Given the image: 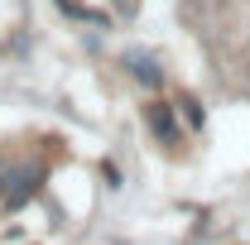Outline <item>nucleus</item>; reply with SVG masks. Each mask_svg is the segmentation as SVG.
<instances>
[{"mask_svg":"<svg viewBox=\"0 0 250 245\" xmlns=\"http://www.w3.org/2000/svg\"><path fill=\"white\" fill-rule=\"evenodd\" d=\"M178 106H183V111H188V121H192V125H202V111H197V101H192V96H183Z\"/></svg>","mask_w":250,"mask_h":245,"instance_id":"obj_3","label":"nucleus"},{"mask_svg":"<svg viewBox=\"0 0 250 245\" xmlns=\"http://www.w3.org/2000/svg\"><path fill=\"white\" fill-rule=\"evenodd\" d=\"M125 62H130V72H135V77H140L145 87H159V82H164V77H159V67H154L149 58H140V53H130Z\"/></svg>","mask_w":250,"mask_h":245,"instance_id":"obj_2","label":"nucleus"},{"mask_svg":"<svg viewBox=\"0 0 250 245\" xmlns=\"http://www.w3.org/2000/svg\"><path fill=\"white\" fill-rule=\"evenodd\" d=\"M145 125L154 130V140L168 144V149L183 140V130H178V121H173V106H164V101H149V106H145Z\"/></svg>","mask_w":250,"mask_h":245,"instance_id":"obj_1","label":"nucleus"}]
</instances>
